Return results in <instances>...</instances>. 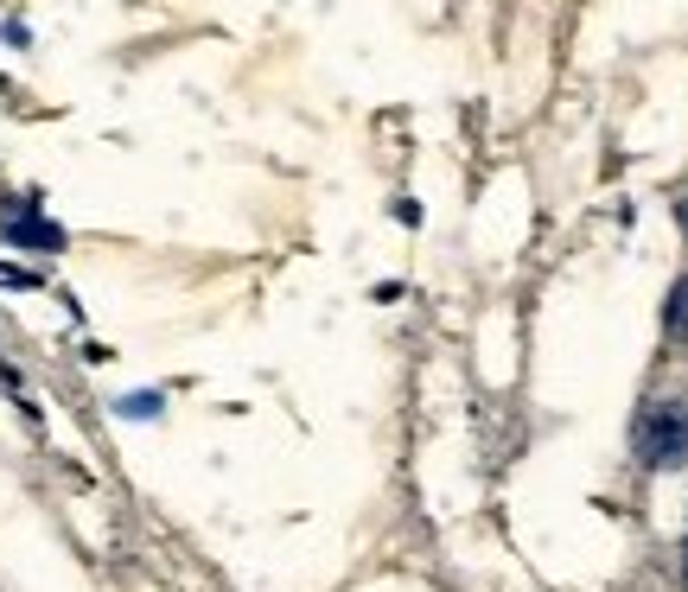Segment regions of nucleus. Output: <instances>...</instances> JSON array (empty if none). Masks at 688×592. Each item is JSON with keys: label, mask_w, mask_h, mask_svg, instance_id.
<instances>
[{"label": "nucleus", "mask_w": 688, "mask_h": 592, "mask_svg": "<svg viewBox=\"0 0 688 592\" xmlns=\"http://www.w3.org/2000/svg\"><path fill=\"white\" fill-rule=\"evenodd\" d=\"M683 587H688V573H683Z\"/></svg>", "instance_id": "39448f33"}, {"label": "nucleus", "mask_w": 688, "mask_h": 592, "mask_svg": "<svg viewBox=\"0 0 688 592\" xmlns=\"http://www.w3.org/2000/svg\"><path fill=\"white\" fill-rule=\"evenodd\" d=\"M638 452L651 459V465H688V407H651L644 421H638Z\"/></svg>", "instance_id": "f257e3e1"}, {"label": "nucleus", "mask_w": 688, "mask_h": 592, "mask_svg": "<svg viewBox=\"0 0 688 592\" xmlns=\"http://www.w3.org/2000/svg\"><path fill=\"white\" fill-rule=\"evenodd\" d=\"M7 236H13V242H33V249H65V229H51V223L13 217V223H7Z\"/></svg>", "instance_id": "f03ea898"}, {"label": "nucleus", "mask_w": 688, "mask_h": 592, "mask_svg": "<svg viewBox=\"0 0 688 592\" xmlns=\"http://www.w3.org/2000/svg\"><path fill=\"white\" fill-rule=\"evenodd\" d=\"M683 229H688V198H683Z\"/></svg>", "instance_id": "20e7f679"}, {"label": "nucleus", "mask_w": 688, "mask_h": 592, "mask_svg": "<svg viewBox=\"0 0 688 592\" xmlns=\"http://www.w3.org/2000/svg\"><path fill=\"white\" fill-rule=\"evenodd\" d=\"M669 338H688V281L669 294Z\"/></svg>", "instance_id": "7ed1b4c3"}]
</instances>
